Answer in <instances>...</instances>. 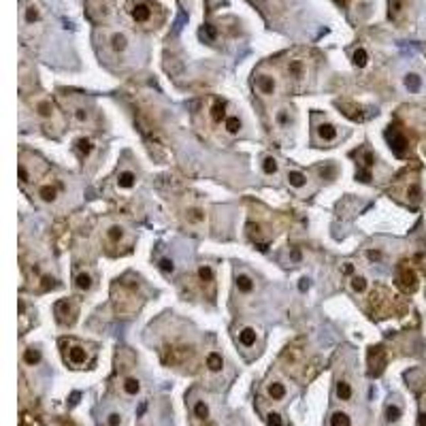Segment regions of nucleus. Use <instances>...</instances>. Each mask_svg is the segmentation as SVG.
I'll return each instance as SVG.
<instances>
[{"mask_svg": "<svg viewBox=\"0 0 426 426\" xmlns=\"http://www.w3.org/2000/svg\"><path fill=\"white\" fill-rule=\"evenodd\" d=\"M54 314H56L58 324H62V326H70L72 322L77 320V307L72 305L68 298H62V300H58V303H56Z\"/></svg>", "mask_w": 426, "mask_h": 426, "instance_id": "nucleus-1", "label": "nucleus"}, {"mask_svg": "<svg viewBox=\"0 0 426 426\" xmlns=\"http://www.w3.org/2000/svg\"><path fill=\"white\" fill-rule=\"evenodd\" d=\"M128 11H130L134 22L141 24V26L149 24L151 22V15H153V9H151V5L147 3V0H132Z\"/></svg>", "mask_w": 426, "mask_h": 426, "instance_id": "nucleus-2", "label": "nucleus"}, {"mask_svg": "<svg viewBox=\"0 0 426 426\" xmlns=\"http://www.w3.org/2000/svg\"><path fill=\"white\" fill-rule=\"evenodd\" d=\"M386 369V352L381 345L369 347V373L371 375H381Z\"/></svg>", "mask_w": 426, "mask_h": 426, "instance_id": "nucleus-3", "label": "nucleus"}, {"mask_svg": "<svg viewBox=\"0 0 426 426\" xmlns=\"http://www.w3.org/2000/svg\"><path fill=\"white\" fill-rule=\"evenodd\" d=\"M64 360L68 362V365H72V367H83V365H86V362L90 360V356H88L86 347H81V345H70V347L64 352Z\"/></svg>", "mask_w": 426, "mask_h": 426, "instance_id": "nucleus-4", "label": "nucleus"}, {"mask_svg": "<svg viewBox=\"0 0 426 426\" xmlns=\"http://www.w3.org/2000/svg\"><path fill=\"white\" fill-rule=\"evenodd\" d=\"M34 113L41 120H45V122H54L56 120V107H54V102L47 100V98H38L34 102Z\"/></svg>", "mask_w": 426, "mask_h": 426, "instance_id": "nucleus-5", "label": "nucleus"}, {"mask_svg": "<svg viewBox=\"0 0 426 426\" xmlns=\"http://www.w3.org/2000/svg\"><path fill=\"white\" fill-rule=\"evenodd\" d=\"M392 128V126H390ZM388 143H390V149L397 153V156H403L405 153V149H407V139L403 137V132L401 130H397V128H392V130H388Z\"/></svg>", "mask_w": 426, "mask_h": 426, "instance_id": "nucleus-6", "label": "nucleus"}, {"mask_svg": "<svg viewBox=\"0 0 426 426\" xmlns=\"http://www.w3.org/2000/svg\"><path fill=\"white\" fill-rule=\"evenodd\" d=\"M256 88L262 96H273L277 92V81L273 75H258L256 77Z\"/></svg>", "mask_w": 426, "mask_h": 426, "instance_id": "nucleus-7", "label": "nucleus"}, {"mask_svg": "<svg viewBox=\"0 0 426 426\" xmlns=\"http://www.w3.org/2000/svg\"><path fill=\"white\" fill-rule=\"evenodd\" d=\"M286 70H288V75L292 77V79H296V81L305 79V75H307V66H305V62H303V60H298V58L290 60V62H288V66H286Z\"/></svg>", "mask_w": 426, "mask_h": 426, "instance_id": "nucleus-8", "label": "nucleus"}, {"mask_svg": "<svg viewBox=\"0 0 426 426\" xmlns=\"http://www.w3.org/2000/svg\"><path fill=\"white\" fill-rule=\"evenodd\" d=\"M192 411H194V418L199 422H207L211 418V409H209V403L205 399H196L192 403Z\"/></svg>", "mask_w": 426, "mask_h": 426, "instance_id": "nucleus-9", "label": "nucleus"}, {"mask_svg": "<svg viewBox=\"0 0 426 426\" xmlns=\"http://www.w3.org/2000/svg\"><path fill=\"white\" fill-rule=\"evenodd\" d=\"M266 394H268V399H273V401H284L288 394V388L284 386V381L275 379V381L266 383Z\"/></svg>", "mask_w": 426, "mask_h": 426, "instance_id": "nucleus-10", "label": "nucleus"}, {"mask_svg": "<svg viewBox=\"0 0 426 426\" xmlns=\"http://www.w3.org/2000/svg\"><path fill=\"white\" fill-rule=\"evenodd\" d=\"M415 282H418V279H415V273L411 271L409 266H401L399 268V284L405 290H415V286H418Z\"/></svg>", "mask_w": 426, "mask_h": 426, "instance_id": "nucleus-11", "label": "nucleus"}, {"mask_svg": "<svg viewBox=\"0 0 426 426\" xmlns=\"http://www.w3.org/2000/svg\"><path fill=\"white\" fill-rule=\"evenodd\" d=\"M235 286H237V290H239L241 294H252L256 284H254V279L249 277L247 273H239V275L235 277Z\"/></svg>", "mask_w": 426, "mask_h": 426, "instance_id": "nucleus-12", "label": "nucleus"}, {"mask_svg": "<svg viewBox=\"0 0 426 426\" xmlns=\"http://www.w3.org/2000/svg\"><path fill=\"white\" fill-rule=\"evenodd\" d=\"M335 394H337V399L339 401H352V397H354V388H352V383L347 379H339L337 381V386H335Z\"/></svg>", "mask_w": 426, "mask_h": 426, "instance_id": "nucleus-13", "label": "nucleus"}, {"mask_svg": "<svg viewBox=\"0 0 426 426\" xmlns=\"http://www.w3.org/2000/svg\"><path fill=\"white\" fill-rule=\"evenodd\" d=\"M92 286H94V277H92L90 271H81V273H77V277H75V288L79 290V292H90Z\"/></svg>", "mask_w": 426, "mask_h": 426, "instance_id": "nucleus-14", "label": "nucleus"}, {"mask_svg": "<svg viewBox=\"0 0 426 426\" xmlns=\"http://www.w3.org/2000/svg\"><path fill=\"white\" fill-rule=\"evenodd\" d=\"M38 199L43 201V203H56V199H58V188L54 183H43L38 188Z\"/></svg>", "mask_w": 426, "mask_h": 426, "instance_id": "nucleus-15", "label": "nucleus"}, {"mask_svg": "<svg viewBox=\"0 0 426 426\" xmlns=\"http://www.w3.org/2000/svg\"><path fill=\"white\" fill-rule=\"evenodd\" d=\"M318 137L324 143H332L337 139V128L332 126V124H328V122H322L318 126Z\"/></svg>", "mask_w": 426, "mask_h": 426, "instance_id": "nucleus-16", "label": "nucleus"}, {"mask_svg": "<svg viewBox=\"0 0 426 426\" xmlns=\"http://www.w3.org/2000/svg\"><path fill=\"white\" fill-rule=\"evenodd\" d=\"M137 185V175L132 171H122L118 175V188L120 190H132Z\"/></svg>", "mask_w": 426, "mask_h": 426, "instance_id": "nucleus-17", "label": "nucleus"}, {"mask_svg": "<svg viewBox=\"0 0 426 426\" xmlns=\"http://www.w3.org/2000/svg\"><path fill=\"white\" fill-rule=\"evenodd\" d=\"M109 43H111V49L115 51V54H122V51L128 49V36L124 32H113L111 38H109Z\"/></svg>", "mask_w": 426, "mask_h": 426, "instance_id": "nucleus-18", "label": "nucleus"}, {"mask_svg": "<svg viewBox=\"0 0 426 426\" xmlns=\"http://www.w3.org/2000/svg\"><path fill=\"white\" fill-rule=\"evenodd\" d=\"M256 339H258V332H256V328H252V326H245L241 332H239V343H241L243 347H252V345H256Z\"/></svg>", "mask_w": 426, "mask_h": 426, "instance_id": "nucleus-19", "label": "nucleus"}, {"mask_svg": "<svg viewBox=\"0 0 426 426\" xmlns=\"http://www.w3.org/2000/svg\"><path fill=\"white\" fill-rule=\"evenodd\" d=\"M286 179H288V183L292 185V188H296V190H300V188H305V185H307V175H305L303 171H288Z\"/></svg>", "mask_w": 426, "mask_h": 426, "instance_id": "nucleus-20", "label": "nucleus"}, {"mask_svg": "<svg viewBox=\"0 0 426 426\" xmlns=\"http://www.w3.org/2000/svg\"><path fill=\"white\" fill-rule=\"evenodd\" d=\"M75 151L79 153V158H88V156L94 151V143H92V139L88 137H81L75 141Z\"/></svg>", "mask_w": 426, "mask_h": 426, "instance_id": "nucleus-21", "label": "nucleus"}, {"mask_svg": "<svg viewBox=\"0 0 426 426\" xmlns=\"http://www.w3.org/2000/svg\"><path fill=\"white\" fill-rule=\"evenodd\" d=\"M185 220H188V224H192V226H201L205 222V209H201V207H188Z\"/></svg>", "mask_w": 426, "mask_h": 426, "instance_id": "nucleus-22", "label": "nucleus"}, {"mask_svg": "<svg viewBox=\"0 0 426 426\" xmlns=\"http://www.w3.org/2000/svg\"><path fill=\"white\" fill-rule=\"evenodd\" d=\"M122 390H124V394H128V397H137L141 392V381L137 377H126L122 381Z\"/></svg>", "mask_w": 426, "mask_h": 426, "instance_id": "nucleus-23", "label": "nucleus"}, {"mask_svg": "<svg viewBox=\"0 0 426 426\" xmlns=\"http://www.w3.org/2000/svg\"><path fill=\"white\" fill-rule=\"evenodd\" d=\"M41 19V7L36 5V3H32V5H28L26 9H24V22L28 24V26H32V24H36Z\"/></svg>", "mask_w": 426, "mask_h": 426, "instance_id": "nucleus-24", "label": "nucleus"}, {"mask_svg": "<svg viewBox=\"0 0 426 426\" xmlns=\"http://www.w3.org/2000/svg\"><path fill=\"white\" fill-rule=\"evenodd\" d=\"M226 102L224 100H215V105L211 107V120L215 122V124H222V122H226Z\"/></svg>", "mask_w": 426, "mask_h": 426, "instance_id": "nucleus-25", "label": "nucleus"}, {"mask_svg": "<svg viewBox=\"0 0 426 426\" xmlns=\"http://www.w3.org/2000/svg\"><path fill=\"white\" fill-rule=\"evenodd\" d=\"M207 369L211 373H220L224 369V358L222 354H217V352H211L209 356H207Z\"/></svg>", "mask_w": 426, "mask_h": 426, "instance_id": "nucleus-26", "label": "nucleus"}, {"mask_svg": "<svg viewBox=\"0 0 426 426\" xmlns=\"http://www.w3.org/2000/svg\"><path fill=\"white\" fill-rule=\"evenodd\" d=\"M41 358H43V356H41V350H38V347L32 345V347H26V350H24V362H26L28 367L38 365Z\"/></svg>", "mask_w": 426, "mask_h": 426, "instance_id": "nucleus-27", "label": "nucleus"}, {"mask_svg": "<svg viewBox=\"0 0 426 426\" xmlns=\"http://www.w3.org/2000/svg\"><path fill=\"white\" fill-rule=\"evenodd\" d=\"M290 122H292V113H290V109H277L275 111V124L279 128H288Z\"/></svg>", "mask_w": 426, "mask_h": 426, "instance_id": "nucleus-28", "label": "nucleus"}, {"mask_svg": "<svg viewBox=\"0 0 426 426\" xmlns=\"http://www.w3.org/2000/svg\"><path fill=\"white\" fill-rule=\"evenodd\" d=\"M124 237H126V230H124V226H120V224L109 226V230H107V239H109L111 243H120Z\"/></svg>", "mask_w": 426, "mask_h": 426, "instance_id": "nucleus-29", "label": "nucleus"}, {"mask_svg": "<svg viewBox=\"0 0 426 426\" xmlns=\"http://www.w3.org/2000/svg\"><path fill=\"white\" fill-rule=\"evenodd\" d=\"M401 415H403V411H401V407H399L397 403L386 405V422H388V424L399 422V420H401Z\"/></svg>", "mask_w": 426, "mask_h": 426, "instance_id": "nucleus-30", "label": "nucleus"}, {"mask_svg": "<svg viewBox=\"0 0 426 426\" xmlns=\"http://www.w3.org/2000/svg\"><path fill=\"white\" fill-rule=\"evenodd\" d=\"M352 62H354V66H358V68L367 66V62H369V54H367V49H365V47L354 49V54H352Z\"/></svg>", "mask_w": 426, "mask_h": 426, "instance_id": "nucleus-31", "label": "nucleus"}, {"mask_svg": "<svg viewBox=\"0 0 426 426\" xmlns=\"http://www.w3.org/2000/svg\"><path fill=\"white\" fill-rule=\"evenodd\" d=\"M330 426H352V418L345 411H335L330 415Z\"/></svg>", "mask_w": 426, "mask_h": 426, "instance_id": "nucleus-32", "label": "nucleus"}, {"mask_svg": "<svg viewBox=\"0 0 426 426\" xmlns=\"http://www.w3.org/2000/svg\"><path fill=\"white\" fill-rule=\"evenodd\" d=\"M367 279L362 277V275H354L352 277V282H350V288H352V292H356V294H362V292H367Z\"/></svg>", "mask_w": 426, "mask_h": 426, "instance_id": "nucleus-33", "label": "nucleus"}, {"mask_svg": "<svg viewBox=\"0 0 426 426\" xmlns=\"http://www.w3.org/2000/svg\"><path fill=\"white\" fill-rule=\"evenodd\" d=\"M224 128L228 134H239V130H241V120H239L237 115H228L226 122H224Z\"/></svg>", "mask_w": 426, "mask_h": 426, "instance_id": "nucleus-34", "label": "nucleus"}, {"mask_svg": "<svg viewBox=\"0 0 426 426\" xmlns=\"http://www.w3.org/2000/svg\"><path fill=\"white\" fill-rule=\"evenodd\" d=\"M262 171H264V175H275L279 171V164L273 156H266V158L262 160Z\"/></svg>", "mask_w": 426, "mask_h": 426, "instance_id": "nucleus-35", "label": "nucleus"}, {"mask_svg": "<svg viewBox=\"0 0 426 426\" xmlns=\"http://www.w3.org/2000/svg\"><path fill=\"white\" fill-rule=\"evenodd\" d=\"M199 279L203 284H213V268L209 264H203L199 268Z\"/></svg>", "mask_w": 426, "mask_h": 426, "instance_id": "nucleus-36", "label": "nucleus"}, {"mask_svg": "<svg viewBox=\"0 0 426 426\" xmlns=\"http://www.w3.org/2000/svg\"><path fill=\"white\" fill-rule=\"evenodd\" d=\"M72 118H75L77 124H88L90 122V111L86 107H75V111H72Z\"/></svg>", "mask_w": 426, "mask_h": 426, "instance_id": "nucleus-37", "label": "nucleus"}, {"mask_svg": "<svg viewBox=\"0 0 426 426\" xmlns=\"http://www.w3.org/2000/svg\"><path fill=\"white\" fill-rule=\"evenodd\" d=\"M266 426H284V418L279 411H266Z\"/></svg>", "mask_w": 426, "mask_h": 426, "instance_id": "nucleus-38", "label": "nucleus"}, {"mask_svg": "<svg viewBox=\"0 0 426 426\" xmlns=\"http://www.w3.org/2000/svg\"><path fill=\"white\" fill-rule=\"evenodd\" d=\"M160 271L164 273V275H173L175 273V262L171 260V258H160Z\"/></svg>", "mask_w": 426, "mask_h": 426, "instance_id": "nucleus-39", "label": "nucleus"}, {"mask_svg": "<svg viewBox=\"0 0 426 426\" xmlns=\"http://www.w3.org/2000/svg\"><path fill=\"white\" fill-rule=\"evenodd\" d=\"M405 86H407L411 92L420 90V77H418V75H413V72H411V75L405 77Z\"/></svg>", "mask_w": 426, "mask_h": 426, "instance_id": "nucleus-40", "label": "nucleus"}, {"mask_svg": "<svg viewBox=\"0 0 426 426\" xmlns=\"http://www.w3.org/2000/svg\"><path fill=\"white\" fill-rule=\"evenodd\" d=\"M107 426H122V413L111 411V413L107 415Z\"/></svg>", "mask_w": 426, "mask_h": 426, "instance_id": "nucleus-41", "label": "nucleus"}, {"mask_svg": "<svg viewBox=\"0 0 426 426\" xmlns=\"http://www.w3.org/2000/svg\"><path fill=\"white\" fill-rule=\"evenodd\" d=\"M17 177H19V181H22V183H28L30 181V173L26 169V164H19L17 166Z\"/></svg>", "mask_w": 426, "mask_h": 426, "instance_id": "nucleus-42", "label": "nucleus"}, {"mask_svg": "<svg viewBox=\"0 0 426 426\" xmlns=\"http://www.w3.org/2000/svg\"><path fill=\"white\" fill-rule=\"evenodd\" d=\"M56 279H51V277H43V290H49V288H56Z\"/></svg>", "mask_w": 426, "mask_h": 426, "instance_id": "nucleus-43", "label": "nucleus"}, {"mask_svg": "<svg viewBox=\"0 0 426 426\" xmlns=\"http://www.w3.org/2000/svg\"><path fill=\"white\" fill-rule=\"evenodd\" d=\"M367 256L371 258V260H379V258H381V254H379V252H373V249H371V252H369Z\"/></svg>", "mask_w": 426, "mask_h": 426, "instance_id": "nucleus-44", "label": "nucleus"}, {"mask_svg": "<svg viewBox=\"0 0 426 426\" xmlns=\"http://www.w3.org/2000/svg\"><path fill=\"white\" fill-rule=\"evenodd\" d=\"M300 290H303V292L309 290V279H300Z\"/></svg>", "mask_w": 426, "mask_h": 426, "instance_id": "nucleus-45", "label": "nucleus"}, {"mask_svg": "<svg viewBox=\"0 0 426 426\" xmlns=\"http://www.w3.org/2000/svg\"><path fill=\"white\" fill-rule=\"evenodd\" d=\"M418 424H420V426H426V411H422V413H420V420H418Z\"/></svg>", "mask_w": 426, "mask_h": 426, "instance_id": "nucleus-46", "label": "nucleus"}]
</instances>
